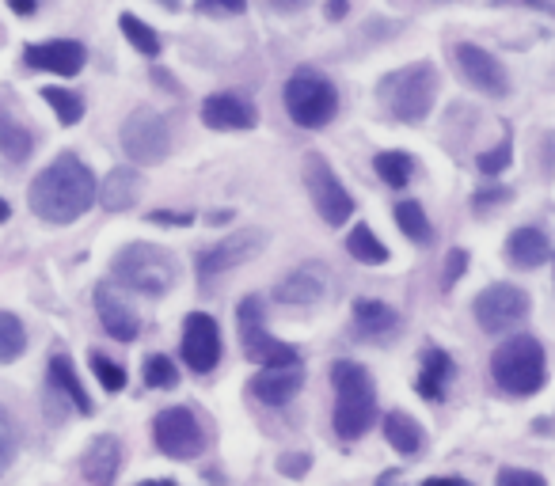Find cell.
<instances>
[{
    "instance_id": "cell-1",
    "label": "cell",
    "mask_w": 555,
    "mask_h": 486,
    "mask_svg": "<svg viewBox=\"0 0 555 486\" xmlns=\"http://www.w3.org/2000/svg\"><path fill=\"white\" fill-rule=\"evenodd\" d=\"M99 198L96 175L77 152H61L35 175L27 190V206L46 225H73Z\"/></svg>"
},
{
    "instance_id": "cell-2",
    "label": "cell",
    "mask_w": 555,
    "mask_h": 486,
    "mask_svg": "<svg viewBox=\"0 0 555 486\" xmlns=\"http://www.w3.org/2000/svg\"><path fill=\"white\" fill-rule=\"evenodd\" d=\"M331 388H335V433L343 441H358L377 414V388L362 365L354 361H335L331 365Z\"/></svg>"
},
{
    "instance_id": "cell-3",
    "label": "cell",
    "mask_w": 555,
    "mask_h": 486,
    "mask_svg": "<svg viewBox=\"0 0 555 486\" xmlns=\"http://www.w3.org/2000/svg\"><path fill=\"white\" fill-rule=\"evenodd\" d=\"M111 274H115L126 289L141 293V297H164L175 285L179 266H175L172 251H164V247H156V243L137 240V243H126V247L118 251L115 262H111Z\"/></svg>"
},
{
    "instance_id": "cell-4",
    "label": "cell",
    "mask_w": 555,
    "mask_h": 486,
    "mask_svg": "<svg viewBox=\"0 0 555 486\" xmlns=\"http://www.w3.org/2000/svg\"><path fill=\"white\" fill-rule=\"evenodd\" d=\"M491 376L502 392L510 395H533L544 388V346L533 335L506 338L491 357Z\"/></svg>"
},
{
    "instance_id": "cell-5",
    "label": "cell",
    "mask_w": 555,
    "mask_h": 486,
    "mask_svg": "<svg viewBox=\"0 0 555 486\" xmlns=\"http://www.w3.org/2000/svg\"><path fill=\"white\" fill-rule=\"evenodd\" d=\"M381 99L392 118L422 122L430 114V107H434V99H438V73H434V65L430 61H415V65H407L400 73L384 76Z\"/></svg>"
},
{
    "instance_id": "cell-6",
    "label": "cell",
    "mask_w": 555,
    "mask_h": 486,
    "mask_svg": "<svg viewBox=\"0 0 555 486\" xmlns=\"http://www.w3.org/2000/svg\"><path fill=\"white\" fill-rule=\"evenodd\" d=\"M286 111L297 126L305 130H324L339 111V92L335 84L316 69H297L286 80Z\"/></svg>"
},
{
    "instance_id": "cell-7",
    "label": "cell",
    "mask_w": 555,
    "mask_h": 486,
    "mask_svg": "<svg viewBox=\"0 0 555 486\" xmlns=\"http://www.w3.org/2000/svg\"><path fill=\"white\" fill-rule=\"evenodd\" d=\"M236 319H240V342H244V354L267 369H289V365H301V357L293 346L278 342L274 335H267V323H263V300L259 297H244L240 308H236Z\"/></svg>"
},
{
    "instance_id": "cell-8",
    "label": "cell",
    "mask_w": 555,
    "mask_h": 486,
    "mask_svg": "<svg viewBox=\"0 0 555 486\" xmlns=\"http://www.w3.org/2000/svg\"><path fill=\"white\" fill-rule=\"evenodd\" d=\"M472 308H476V323L487 335H510L529 319V293L510 281H498L479 293Z\"/></svg>"
},
{
    "instance_id": "cell-9",
    "label": "cell",
    "mask_w": 555,
    "mask_h": 486,
    "mask_svg": "<svg viewBox=\"0 0 555 486\" xmlns=\"http://www.w3.org/2000/svg\"><path fill=\"white\" fill-rule=\"evenodd\" d=\"M305 187H308V198H312V206L316 213L324 217L327 225H343L350 221V213H354V198H350V190L339 183V175L331 171L320 152H308L305 160Z\"/></svg>"
},
{
    "instance_id": "cell-10",
    "label": "cell",
    "mask_w": 555,
    "mask_h": 486,
    "mask_svg": "<svg viewBox=\"0 0 555 486\" xmlns=\"http://www.w3.org/2000/svg\"><path fill=\"white\" fill-rule=\"evenodd\" d=\"M122 152L134 164H160L172 152V130L153 107H137L122 126Z\"/></svg>"
},
{
    "instance_id": "cell-11",
    "label": "cell",
    "mask_w": 555,
    "mask_h": 486,
    "mask_svg": "<svg viewBox=\"0 0 555 486\" xmlns=\"http://www.w3.org/2000/svg\"><path fill=\"white\" fill-rule=\"evenodd\" d=\"M153 441L156 449L164 456H172V460H191V456L206 449V433H202L198 418L187 407H168V411L156 414Z\"/></svg>"
},
{
    "instance_id": "cell-12",
    "label": "cell",
    "mask_w": 555,
    "mask_h": 486,
    "mask_svg": "<svg viewBox=\"0 0 555 486\" xmlns=\"http://www.w3.org/2000/svg\"><path fill=\"white\" fill-rule=\"evenodd\" d=\"M263 243H267V232L244 228V232L221 240L217 247H210V251H202V255H198V278H202V285H210L213 278H221V274H229L236 266L251 262L263 251Z\"/></svg>"
},
{
    "instance_id": "cell-13",
    "label": "cell",
    "mask_w": 555,
    "mask_h": 486,
    "mask_svg": "<svg viewBox=\"0 0 555 486\" xmlns=\"http://www.w3.org/2000/svg\"><path fill=\"white\" fill-rule=\"evenodd\" d=\"M457 69L464 73V80H468L472 88H479V92L495 95V99L510 95V76L502 69V61H498L491 50L476 46V42H460L457 46Z\"/></svg>"
},
{
    "instance_id": "cell-14",
    "label": "cell",
    "mask_w": 555,
    "mask_h": 486,
    "mask_svg": "<svg viewBox=\"0 0 555 486\" xmlns=\"http://www.w3.org/2000/svg\"><path fill=\"white\" fill-rule=\"evenodd\" d=\"M183 361L194 373H210L221 361V331H217V319L206 312H191L183 323Z\"/></svg>"
},
{
    "instance_id": "cell-15",
    "label": "cell",
    "mask_w": 555,
    "mask_h": 486,
    "mask_svg": "<svg viewBox=\"0 0 555 486\" xmlns=\"http://www.w3.org/2000/svg\"><path fill=\"white\" fill-rule=\"evenodd\" d=\"M23 61L31 69H42V73H58V76H77L88 61V50L73 42V38H54V42H39V46H27L23 50Z\"/></svg>"
},
{
    "instance_id": "cell-16",
    "label": "cell",
    "mask_w": 555,
    "mask_h": 486,
    "mask_svg": "<svg viewBox=\"0 0 555 486\" xmlns=\"http://www.w3.org/2000/svg\"><path fill=\"white\" fill-rule=\"evenodd\" d=\"M96 312L103 331L118 342H134L141 335V316L134 312V304H126L115 285H96Z\"/></svg>"
},
{
    "instance_id": "cell-17",
    "label": "cell",
    "mask_w": 555,
    "mask_h": 486,
    "mask_svg": "<svg viewBox=\"0 0 555 486\" xmlns=\"http://www.w3.org/2000/svg\"><path fill=\"white\" fill-rule=\"evenodd\" d=\"M202 122L210 130H251L259 122L255 103L236 92H217L202 103Z\"/></svg>"
},
{
    "instance_id": "cell-18",
    "label": "cell",
    "mask_w": 555,
    "mask_h": 486,
    "mask_svg": "<svg viewBox=\"0 0 555 486\" xmlns=\"http://www.w3.org/2000/svg\"><path fill=\"white\" fill-rule=\"evenodd\" d=\"M305 388V369L301 365H289V369H263L251 380V395L267 407H286L293 395H301Z\"/></svg>"
},
{
    "instance_id": "cell-19",
    "label": "cell",
    "mask_w": 555,
    "mask_h": 486,
    "mask_svg": "<svg viewBox=\"0 0 555 486\" xmlns=\"http://www.w3.org/2000/svg\"><path fill=\"white\" fill-rule=\"evenodd\" d=\"M324 289H327L324 266H320V262H308V266L289 270L286 278L274 285V297L282 300V304L301 308V304H316V300L324 297Z\"/></svg>"
},
{
    "instance_id": "cell-20",
    "label": "cell",
    "mask_w": 555,
    "mask_h": 486,
    "mask_svg": "<svg viewBox=\"0 0 555 486\" xmlns=\"http://www.w3.org/2000/svg\"><path fill=\"white\" fill-rule=\"evenodd\" d=\"M80 471H84V479H88L92 486H111L115 483L118 471H122V445H118V437H111V433L96 437V441L84 449Z\"/></svg>"
},
{
    "instance_id": "cell-21",
    "label": "cell",
    "mask_w": 555,
    "mask_h": 486,
    "mask_svg": "<svg viewBox=\"0 0 555 486\" xmlns=\"http://www.w3.org/2000/svg\"><path fill=\"white\" fill-rule=\"evenodd\" d=\"M141 190H145V179L137 168H115L103 183H99V202L111 213H126L141 202Z\"/></svg>"
},
{
    "instance_id": "cell-22",
    "label": "cell",
    "mask_w": 555,
    "mask_h": 486,
    "mask_svg": "<svg viewBox=\"0 0 555 486\" xmlns=\"http://www.w3.org/2000/svg\"><path fill=\"white\" fill-rule=\"evenodd\" d=\"M354 327H358V335L369 338V342H388V338L396 335V327H400V316H396L384 300L362 297V300H354Z\"/></svg>"
},
{
    "instance_id": "cell-23",
    "label": "cell",
    "mask_w": 555,
    "mask_h": 486,
    "mask_svg": "<svg viewBox=\"0 0 555 486\" xmlns=\"http://www.w3.org/2000/svg\"><path fill=\"white\" fill-rule=\"evenodd\" d=\"M506 255L514 266H525V270H536L552 259V240L540 232V228H514L510 240H506Z\"/></svg>"
},
{
    "instance_id": "cell-24",
    "label": "cell",
    "mask_w": 555,
    "mask_h": 486,
    "mask_svg": "<svg viewBox=\"0 0 555 486\" xmlns=\"http://www.w3.org/2000/svg\"><path fill=\"white\" fill-rule=\"evenodd\" d=\"M453 376V357L445 350H430L422 357V376H419V395L422 399H434L441 403L445 399V380Z\"/></svg>"
},
{
    "instance_id": "cell-25",
    "label": "cell",
    "mask_w": 555,
    "mask_h": 486,
    "mask_svg": "<svg viewBox=\"0 0 555 486\" xmlns=\"http://www.w3.org/2000/svg\"><path fill=\"white\" fill-rule=\"evenodd\" d=\"M384 437H388V445L400 456H415L422 449V426L403 411L384 414Z\"/></svg>"
},
{
    "instance_id": "cell-26",
    "label": "cell",
    "mask_w": 555,
    "mask_h": 486,
    "mask_svg": "<svg viewBox=\"0 0 555 486\" xmlns=\"http://www.w3.org/2000/svg\"><path fill=\"white\" fill-rule=\"evenodd\" d=\"M31 149H35L31 130H27L23 122H16L12 114H0V156H4L8 164H23V160L31 156Z\"/></svg>"
},
{
    "instance_id": "cell-27",
    "label": "cell",
    "mask_w": 555,
    "mask_h": 486,
    "mask_svg": "<svg viewBox=\"0 0 555 486\" xmlns=\"http://www.w3.org/2000/svg\"><path fill=\"white\" fill-rule=\"evenodd\" d=\"M50 384H54L58 392L69 395V399H73V407H77L80 414H92V399H88L77 369H73V361H69L65 354H58L54 361H50Z\"/></svg>"
},
{
    "instance_id": "cell-28",
    "label": "cell",
    "mask_w": 555,
    "mask_h": 486,
    "mask_svg": "<svg viewBox=\"0 0 555 486\" xmlns=\"http://www.w3.org/2000/svg\"><path fill=\"white\" fill-rule=\"evenodd\" d=\"M346 251H350V259L365 262V266H381V262H388V247L377 240V232L369 225H358L346 236Z\"/></svg>"
},
{
    "instance_id": "cell-29",
    "label": "cell",
    "mask_w": 555,
    "mask_h": 486,
    "mask_svg": "<svg viewBox=\"0 0 555 486\" xmlns=\"http://www.w3.org/2000/svg\"><path fill=\"white\" fill-rule=\"evenodd\" d=\"M118 27H122V35H126V42L134 46L137 54H145V57L160 54V46H164V42H160V35H156L145 19H137V16H130V12H126V16L118 19Z\"/></svg>"
},
{
    "instance_id": "cell-30",
    "label": "cell",
    "mask_w": 555,
    "mask_h": 486,
    "mask_svg": "<svg viewBox=\"0 0 555 486\" xmlns=\"http://www.w3.org/2000/svg\"><path fill=\"white\" fill-rule=\"evenodd\" d=\"M373 168H377V175H381L388 187H407L411 183V171H415V160L407 152H381L373 160Z\"/></svg>"
},
{
    "instance_id": "cell-31",
    "label": "cell",
    "mask_w": 555,
    "mask_h": 486,
    "mask_svg": "<svg viewBox=\"0 0 555 486\" xmlns=\"http://www.w3.org/2000/svg\"><path fill=\"white\" fill-rule=\"evenodd\" d=\"M27 350V331H23L20 316L12 312H0V361H16V357Z\"/></svg>"
},
{
    "instance_id": "cell-32",
    "label": "cell",
    "mask_w": 555,
    "mask_h": 486,
    "mask_svg": "<svg viewBox=\"0 0 555 486\" xmlns=\"http://www.w3.org/2000/svg\"><path fill=\"white\" fill-rule=\"evenodd\" d=\"M42 99L54 107L61 126H77L84 118V99L77 92H65V88H42Z\"/></svg>"
},
{
    "instance_id": "cell-33",
    "label": "cell",
    "mask_w": 555,
    "mask_h": 486,
    "mask_svg": "<svg viewBox=\"0 0 555 486\" xmlns=\"http://www.w3.org/2000/svg\"><path fill=\"white\" fill-rule=\"evenodd\" d=\"M396 225H400V232L407 240H415V243L430 240V217L422 213L419 202H400V206H396Z\"/></svg>"
},
{
    "instance_id": "cell-34",
    "label": "cell",
    "mask_w": 555,
    "mask_h": 486,
    "mask_svg": "<svg viewBox=\"0 0 555 486\" xmlns=\"http://www.w3.org/2000/svg\"><path fill=\"white\" fill-rule=\"evenodd\" d=\"M88 365H92V373H96V380L107 388V392H122L126 388V369L118 365V361H111L107 354H88Z\"/></svg>"
},
{
    "instance_id": "cell-35",
    "label": "cell",
    "mask_w": 555,
    "mask_h": 486,
    "mask_svg": "<svg viewBox=\"0 0 555 486\" xmlns=\"http://www.w3.org/2000/svg\"><path fill=\"white\" fill-rule=\"evenodd\" d=\"M145 384L149 388H175L179 384V369L172 365V357L153 354L145 361Z\"/></svg>"
},
{
    "instance_id": "cell-36",
    "label": "cell",
    "mask_w": 555,
    "mask_h": 486,
    "mask_svg": "<svg viewBox=\"0 0 555 486\" xmlns=\"http://www.w3.org/2000/svg\"><path fill=\"white\" fill-rule=\"evenodd\" d=\"M510 160H514V137H510V130H506L495 149L479 156V171H483V175H498V171L510 168Z\"/></svg>"
},
{
    "instance_id": "cell-37",
    "label": "cell",
    "mask_w": 555,
    "mask_h": 486,
    "mask_svg": "<svg viewBox=\"0 0 555 486\" xmlns=\"http://www.w3.org/2000/svg\"><path fill=\"white\" fill-rule=\"evenodd\" d=\"M20 449V433H16V422H12V414L0 407V464H8L12 456Z\"/></svg>"
},
{
    "instance_id": "cell-38",
    "label": "cell",
    "mask_w": 555,
    "mask_h": 486,
    "mask_svg": "<svg viewBox=\"0 0 555 486\" xmlns=\"http://www.w3.org/2000/svg\"><path fill=\"white\" fill-rule=\"evenodd\" d=\"M495 486H548V483H544V475H536V471L506 468V471H498V483Z\"/></svg>"
},
{
    "instance_id": "cell-39",
    "label": "cell",
    "mask_w": 555,
    "mask_h": 486,
    "mask_svg": "<svg viewBox=\"0 0 555 486\" xmlns=\"http://www.w3.org/2000/svg\"><path fill=\"white\" fill-rule=\"evenodd\" d=\"M198 8L206 16H240L248 8V0H198Z\"/></svg>"
},
{
    "instance_id": "cell-40",
    "label": "cell",
    "mask_w": 555,
    "mask_h": 486,
    "mask_svg": "<svg viewBox=\"0 0 555 486\" xmlns=\"http://www.w3.org/2000/svg\"><path fill=\"white\" fill-rule=\"evenodd\" d=\"M464 270H468V251H460V247H457V251H449V259H445V278H441V285H445V289H453Z\"/></svg>"
},
{
    "instance_id": "cell-41",
    "label": "cell",
    "mask_w": 555,
    "mask_h": 486,
    "mask_svg": "<svg viewBox=\"0 0 555 486\" xmlns=\"http://www.w3.org/2000/svg\"><path fill=\"white\" fill-rule=\"evenodd\" d=\"M308 468H312V460H308L305 452H289V456L278 460V471H282V475H293V479H297V475H305Z\"/></svg>"
},
{
    "instance_id": "cell-42",
    "label": "cell",
    "mask_w": 555,
    "mask_h": 486,
    "mask_svg": "<svg viewBox=\"0 0 555 486\" xmlns=\"http://www.w3.org/2000/svg\"><path fill=\"white\" fill-rule=\"evenodd\" d=\"M149 221H153V225H191V213H172V209H164V213H149Z\"/></svg>"
},
{
    "instance_id": "cell-43",
    "label": "cell",
    "mask_w": 555,
    "mask_h": 486,
    "mask_svg": "<svg viewBox=\"0 0 555 486\" xmlns=\"http://www.w3.org/2000/svg\"><path fill=\"white\" fill-rule=\"evenodd\" d=\"M308 0H270V8L274 12H282V16H293V12H301Z\"/></svg>"
},
{
    "instance_id": "cell-44",
    "label": "cell",
    "mask_w": 555,
    "mask_h": 486,
    "mask_svg": "<svg viewBox=\"0 0 555 486\" xmlns=\"http://www.w3.org/2000/svg\"><path fill=\"white\" fill-rule=\"evenodd\" d=\"M510 194L506 190H483V194H476V206L483 209V206H495V202H506Z\"/></svg>"
},
{
    "instance_id": "cell-45",
    "label": "cell",
    "mask_w": 555,
    "mask_h": 486,
    "mask_svg": "<svg viewBox=\"0 0 555 486\" xmlns=\"http://www.w3.org/2000/svg\"><path fill=\"white\" fill-rule=\"evenodd\" d=\"M544 168L555 171V133H548V137H544Z\"/></svg>"
},
{
    "instance_id": "cell-46",
    "label": "cell",
    "mask_w": 555,
    "mask_h": 486,
    "mask_svg": "<svg viewBox=\"0 0 555 486\" xmlns=\"http://www.w3.org/2000/svg\"><path fill=\"white\" fill-rule=\"evenodd\" d=\"M346 8H350L346 0H327V19H331V23H335V19H343Z\"/></svg>"
},
{
    "instance_id": "cell-47",
    "label": "cell",
    "mask_w": 555,
    "mask_h": 486,
    "mask_svg": "<svg viewBox=\"0 0 555 486\" xmlns=\"http://www.w3.org/2000/svg\"><path fill=\"white\" fill-rule=\"evenodd\" d=\"M35 4H39V0H12V12H16V16H31Z\"/></svg>"
},
{
    "instance_id": "cell-48",
    "label": "cell",
    "mask_w": 555,
    "mask_h": 486,
    "mask_svg": "<svg viewBox=\"0 0 555 486\" xmlns=\"http://www.w3.org/2000/svg\"><path fill=\"white\" fill-rule=\"evenodd\" d=\"M422 486H472V483H464V479H426Z\"/></svg>"
},
{
    "instance_id": "cell-49",
    "label": "cell",
    "mask_w": 555,
    "mask_h": 486,
    "mask_svg": "<svg viewBox=\"0 0 555 486\" xmlns=\"http://www.w3.org/2000/svg\"><path fill=\"white\" fill-rule=\"evenodd\" d=\"M137 486H175L172 479H145V483H137Z\"/></svg>"
},
{
    "instance_id": "cell-50",
    "label": "cell",
    "mask_w": 555,
    "mask_h": 486,
    "mask_svg": "<svg viewBox=\"0 0 555 486\" xmlns=\"http://www.w3.org/2000/svg\"><path fill=\"white\" fill-rule=\"evenodd\" d=\"M8 213H12V209H8V202H0V221H8Z\"/></svg>"
},
{
    "instance_id": "cell-51",
    "label": "cell",
    "mask_w": 555,
    "mask_h": 486,
    "mask_svg": "<svg viewBox=\"0 0 555 486\" xmlns=\"http://www.w3.org/2000/svg\"><path fill=\"white\" fill-rule=\"evenodd\" d=\"M160 4H164V8H172V12H175V8L183 4V0H160Z\"/></svg>"
}]
</instances>
